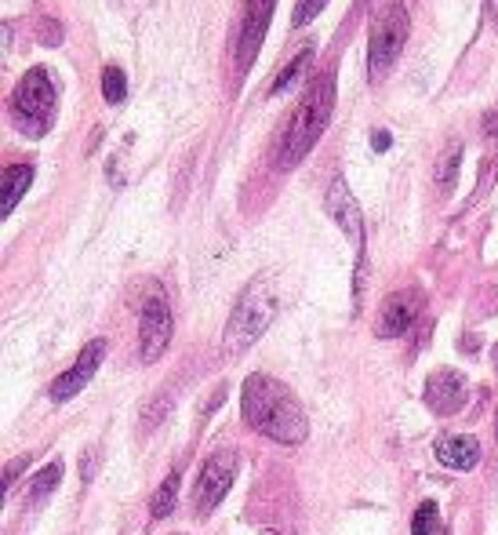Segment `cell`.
<instances>
[{
	"mask_svg": "<svg viewBox=\"0 0 498 535\" xmlns=\"http://www.w3.org/2000/svg\"><path fill=\"white\" fill-rule=\"evenodd\" d=\"M324 208H328V215L339 223V230L346 233L349 241H353V248H357V263H360V273H364V212H360L357 197H353V190H349V182L342 179V175H335L328 186V197H324Z\"/></svg>",
	"mask_w": 498,
	"mask_h": 535,
	"instance_id": "obj_9",
	"label": "cell"
},
{
	"mask_svg": "<svg viewBox=\"0 0 498 535\" xmlns=\"http://www.w3.org/2000/svg\"><path fill=\"white\" fill-rule=\"evenodd\" d=\"M102 95H106V102H124V95H128V77H124L120 66H106V70H102Z\"/></svg>",
	"mask_w": 498,
	"mask_h": 535,
	"instance_id": "obj_19",
	"label": "cell"
},
{
	"mask_svg": "<svg viewBox=\"0 0 498 535\" xmlns=\"http://www.w3.org/2000/svg\"><path fill=\"white\" fill-rule=\"evenodd\" d=\"M419 310H422V295L415 292V288L386 295V303H382V310H379V321H375L379 339H400V335L415 324Z\"/></svg>",
	"mask_w": 498,
	"mask_h": 535,
	"instance_id": "obj_11",
	"label": "cell"
},
{
	"mask_svg": "<svg viewBox=\"0 0 498 535\" xmlns=\"http://www.w3.org/2000/svg\"><path fill=\"white\" fill-rule=\"evenodd\" d=\"M437 459L448 470H473V466L480 463V445L477 437H444L437 445Z\"/></svg>",
	"mask_w": 498,
	"mask_h": 535,
	"instance_id": "obj_13",
	"label": "cell"
},
{
	"mask_svg": "<svg viewBox=\"0 0 498 535\" xmlns=\"http://www.w3.org/2000/svg\"><path fill=\"white\" fill-rule=\"evenodd\" d=\"M437 532H440V506L433 499H426L415 510V517H411V535H437Z\"/></svg>",
	"mask_w": 498,
	"mask_h": 535,
	"instance_id": "obj_18",
	"label": "cell"
},
{
	"mask_svg": "<svg viewBox=\"0 0 498 535\" xmlns=\"http://www.w3.org/2000/svg\"><path fill=\"white\" fill-rule=\"evenodd\" d=\"M273 8H277V0H244L240 26H237V44H233V51H237V73H248L255 55L262 51Z\"/></svg>",
	"mask_w": 498,
	"mask_h": 535,
	"instance_id": "obj_8",
	"label": "cell"
},
{
	"mask_svg": "<svg viewBox=\"0 0 498 535\" xmlns=\"http://www.w3.org/2000/svg\"><path fill=\"white\" fill-rule=\"evenodd\" d=\"M62 485V459H51L44 470H40L37 477H33V485H30V495L33 499H48L55 488Z\"/></svg>",
	"mask_w": 498,
	"mask_h": 535,
	"instance_id": "obj_17",
	"label": "cell"
},
{
	"mask_svg": "<svg viewBox=\"0 0 498 535\" xmlns=\"http://www.w3.org/2000/svg\"><path fill=\"white\" fill-rule=\"evenodd\" d=\"M328 8V0H299V4H295V15H291V22H295V26H309V22L317 19L320 11Z\"/></svg>",
	"mask_w": 498,
	"mask_h": 535,
	"instance_id": "obj_21",
	"label": "cell"
},
{
	"mask_svg": "<svg viewBox=\"0 0 498 535\" xmlns=\"http://www.w3.org/2000/svg\"><path fill=\"white\" fill-rule=\"evenodd\" d=\"M102 357H106V339H91V343L80 350L77 361H73L70 368L55 379V383H51V401H70V397H77L80 390L95 379Z\"/></svg>",
	"mask_w": 498,
	"mask_h": 535,
	"instance_id": "obj_10",
	"label": "cell"
},
{
	"mask_svg": "<svg viewBox=\"0 0 498 535\" xmlns=\"http://www.w3.org/2000/svg\"><path fill=\"white\" fill-rule=\"evenodd\" d=\"M237 452L233 448H219L215 455L204 459L197 474V485H193V514L197 517H208L215 514V506L226 499V492L233 488L237 481Z\"/></svg>",
	"mask_w": 498,
	"mask_h": 535,
	"instance_id": "obj_6",
	"label": "cell"
},
{
	"mask_svg": "<svg viewBox=\"0 0 498 535\" xmlns=\"http://www.w3.org/2000/svg\"><path fill=\"white\" fill-rule=\"evenodd\" d=\"M175 503H179V470H171V474L160 481V488L153 492V499H150V514L168 517L171 510H175Z\"/></svg>",
	"mask_w": 498,
	"mask_h": 535,
	"instance_id": "obj_15",
	"label": "cell"
},
{
	"mask_svg": "<svg viewBox=\"0 0 498 535\" xmlns=\"http://www.w3.org/2000/svg\"><path fill=\"white\" fill-rule=\"evenodd\" d=\"M309 59H313V48H302L299 55H295V59H291L288 66H284V70L277 73V81L269 84V95H280V91H288L291 84H295V81L302 77V73H306Z\"/></svg>",
	"mask_w": 498,
	"mask_h": 535,
	"instance_id": "obj_16",
	"label": "cell"
},
{
	"mask_svg": "<svg viewBox=\"0 0 498 535\" xmlns=\"http://www.w3.org/2000/svg\"><path fill=\"white\" fill-rule=\"evenodd\" d=\"M495 437H498V419H495Z\"/></svg>",
	"mask_w": 498,
	"mask_h": 535,
	"instance_id": "obj_26",
	"label": "cell"
},
{
	"mask_svg": "<svg viewBox=\"0 0 498 535\" xmlns=\"http://www.w3.org/2000/svg\"><path fill=\"white\" fill-rule=\"evenodd\" d=\"M488 15H491V19L498 22V0H488Z\"/></svg>",
	"mask_w": 498,
	"mask_h": 535,
	"instance_id": "obj_25",
	"label": "cell"
},
{
	"mask_svg": "<svg viewBox=\"0 0 498 535\" xmlns=\"http://www.w3.org/2000/svg\"><path fill=\"white\" fill-rule=\"evenodd\" d=\"M375 150H389V132H375Z\"/></svg>",
	"mask_w": 498,
	"mask_h": 535,
	"instance_id": "obj_23",
	"label": "cell"
},
{
	"mask_svg": "<svg viewBox=\"0 0 498 535\" xmlns=\"http://www.w3.org/2000/svg\"><path fill=\"white\" fill-rule=\"evenodd\" d=\"M30 466V455H22V459H15V463H8V474H4V485H15V477H19V470H26Z\"/></svg>",
	"mask_w": 498,
	"mask_h": 535,
	"instance_id": "obj_22",
	"label": "cell"
},
{
	"mask_svg": "<svg viewBox=\"0 0 498 535\" xmlns=\"http://www.w3.org/2000/svg\"><path fill=\"white\" fill-rule=\"evenodd\" d=\"M171 335H175V317H171V306L164 295L153 292L146 303H142V321H139V350L142 361L153 364L164 357V350L171 346Z\"/></svg>",
	"mask_w": 498,
	"mask_h": 535,
	"instance_id": "obj_7",
	"label": "cell"
},
{
	"mask_svg": "<svg viewBox=\"0 0 498 535\" xmlns=\"http://www.w3.org/2000/svg\"><path fill=\"white\" fill-rule=\"evenodd\" d=\"M33 182V164H8L4 175H0V215H11L15 212V204L22 201V193L30 190Z\"/></svg>",
	"mask_w": 498,
	"mask_h": 535,
	"instance_id": "obj_14",
	"label": "cell"
},
{
	"mask_svg": "<svg viewBox=\"0 0 498 535\" xmlns=\"http://www.w3.org/2000/svg\"><path fill=\"white\" fill-rule=\"evenodd\" d=\"M55 102H59V91H55L51 70L33 66L22 73V81L11 91V121L22 135L44 139L55 124Z\"/></svg>",
	"mask_w": 498,
	"mask_h": 535,
	"instance_id": "obj_4",
	"label": "cell"
},
{
	"mask_svg": "<svg viewBox=\"0 0 498 535\" xmlns=\"http://www.w3.org/2000/svg\"><path fill=\"white\" fill-rule=\"evenodd\" d=\"M459 161H462V150H455V146H451L448 153H444V157H440V164H437V186L444 193L451 190V186H455V172H459Z\"/></svg>",
	"mask_w": 498,
	"mask_h": 535,
	"instance_id": "obj_20",
	"label": "cell"
},
{
	"mask_svg": "<svg viewBox=\"0 0 498 535\" xmlns=\"http://www.w3.org/2000/svg\"><path fill=\"white\" fill-rule=\"evenodd\" d=\"M495 357H498V346H495Z\"/></svg>",
	"mask_w": 498,
	"mask_h": 535,
	"instance_id": "obj_27",
	"label": "cell"
},
{
	"mask_svg": "<svg viewBox=\"0 0 498 535\" xmlns=\"http://www.w3.org/2000/svg\"><path fill=\"white\" fill-rule=\"evenodd\" d=\"M331 113H335V70L313 77L309 88L302 91V102L295 117H291V128L284 135V150H280V164L284 168H295L317 146L320 135L328 132Z\"/></svg>",
	"mask_w": 498,
	"mask_h": 535,
	"instance_id": "obj_2",
	"label": "cell"
},
{
	"mask_svg": "<svg viewBox=\"0 0 498 535\" xmlns=\"http://www.w3.org/2000/svg\"><path fill=\"white\" fill-rule=\"evenodd\" d=\"M484 124H488L491 132H495V128H498V106H495V110H491V117H488V121H484Z\"/></svg>",
	"mask_w": 498,
	"mask_h": 535,
	"instance_id": "obj_24",
	"label": "cell"
},
{
	"mask_svg": "<svg viewBox=\"0 0 498 535\" xmlns=\"http://www.w3.org/2000/svg\"><path fill=\"white\" fill-rule=\"evenodd\" d=\"M408 8L393 0L386 11H382L375 26H371V37H368V73L371 77H382V73L397 62L400 48L408 41Z\"/></svg>",
	"mask_w": 498,
	"mask_h": 535,
	"instance_id": "obj_5",
	"label": "cell"
},
{
	"mask_svg": "<svg viewBox=\"0 0 498 535\" xmlns=\"http://www.w3.org/2000/svg\"><path fill=\"white\" fill-rule=\"evenodd\" d=\"M466 401V379L451 368H437L426 379V408L433 415H455Z\"/></svg>",
	"mask_w": 498,
	"mask_h": 535,
	"instance_id": "obj_12",
	"label": "cell"
},
{
	"mask_svg": "<svg viewBox=\"0 0 498 535\" xmlns=\"http://www.w3.org/2000/svg\"><path fill=\"white\" fill-rule=\"evenodd\" d=\"M277 306H280L277 284H273L269 273L248 281V288H244V292L237 295V303H233L230 321L222 328V354L240 357L244 350H251L255 339H262V332L273 324Z\"/></svg>",
	"mask_w": 498,
	"mask_h": 535,
	"instance_id": "obj_3",
	"label": "cell"
},
{
	"mask_svg": "<svg viewBox=\"0 0 498 535\" xmlns=\"http://www.w3.org/2000/svg\"><path fill=\"white\" fill-rule=\"evenodd\" d=\"M240 412L251 430L262 437L277 441V445H302L309 437V419L295 390L277 383L273 375H248L244 390H240Z\"/></svg>",
	"mask_w": 498,
	"mask_h": 535,
	"instance_id": "obj_1",
	"label": "cell"
}]
</instances>
